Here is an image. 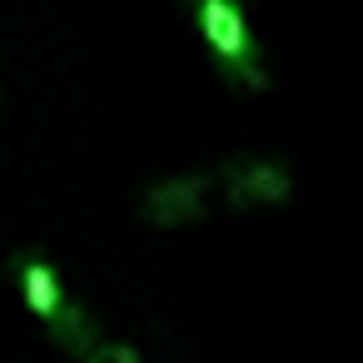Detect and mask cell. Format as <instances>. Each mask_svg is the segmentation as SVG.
<instances>
[{
    "instance_id": "3957f363",
    "label": "cell",
    "mask_w": 363,
    "mask_h": 363,
    "mask_svg": "<svg viewBox=\"0 0 363 363\" xmlns=\"http://www.w3.org/2000/svg\"><path fill=\"white\" fill-rule=\"evenodd\" d=\"M209 189H214L209 174H169V179H160V184L145 189L140 214H145L155 229H184V224H199L204 209H209Z\"/></svg>"
},
{
    "instance_id": "7a4b0ae2",
    "label": "cell",
    "mask_w": 363,
    "mask_h": 363,
    "mask_svg": "<svg viewBox=\"0 0 363 363\" xmlns=\"http://www.w3.org/2000/svg\"><path fill=\"white\" fill-rule=\"evenodd\" d=\"M214 184L234 209H264V204H289L294 199V174L269 155H229L219 164Z\"/></svg>"
},
{
    "instance_id": "6da1fadb",
    "label": "cell",
    "mask_w": 363,
    "mask_h": 363,
    "mask_svg": "<svg viewBox=\"0 0 363 363\" xmlns=\"http://www.w3.org/2000/svg\"><path fill=\"white\" fill-rule=\"evenodd\" d=\"M199 30L234 80H244L249 90H269V75L254 55V35H249L239 0H199Z\"/></svg>"
},
{
    "instance_id": "277c9868",
    "label": "cell",
    "mask_w": 363,
    "mask_h": 363,
    "mask_svg": "<svg viewBox=\"0 0 363 363\" xmlns=\"http://www.w3.org/2000/svg\"><path fill=\"white\" fill-rule=\"evenodd\" d=\"M21 289H26V303H30L45 323H55V318L65 313L60 279H55V269H50L40 254H26V259H21Z\"/></svg>"
},
{
    "instance_id": "5b68a950",
    "label": "cell",
    "mask_w": 363,
    "mask_h": 363,
    "mask_svg": "<svg viewBox=\"0 0 363 363\" xmlns=\"http://www.w3.org/2000/svg\"><path fill=\"white\" fill-rule=\"evenodd\" d=\"M80 363H110V358H100V353H85V358H80Z\"/></svg>"
}]
</instances>
